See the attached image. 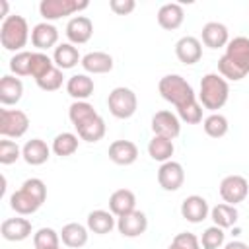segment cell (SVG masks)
<instances>
[{
    "label": "cell",
    "mask_w": 249,
    "mask_h": 249,
    "mask_svg": "<svg viewBox=\"0 0 249 249\" xmlns=\"http://www.w3.org/2000/svg\"><path fill=\"white\" fill-rule=\"evenodd\" d=\"M218 74L228 82H239L249 74V37L230 39L226 53L218 58Z\"/></svg>",
    "instance_id": "1"
},
{
    "label": "cell",
    "mask_w": 249,
    "mask_h": 249,
    "mask_svg": "<svg viewBox=\"0 0 249 249\" xmlns=\"http://www.w3.org/2000/svg\"><path fill=\"white\" fill-rule=\"evenodd\" d=\"M196 97H198V103L204 109H208L212 113H218V109H222L228 103L230 84L218 72H208L200 80V89H198Z\"/></svg>",
    "instance_id": "2"
},
{
    "label": "cell",
    "mask_w": 249,
    "mask_h": 249,
    "mask_svg": "<svg viewBox=\"0 0 249 249\" xmlns=\"http://www.w3.org/2000/svg\"><path fill=\"white\" fill-rule=\"evenodd\" d=\"M31 31L27 25V19L19 14H10L2 23H0V45L10 51V53H19L25 51L23 47L29 43Z\"/></svg>",
    "instance_id": "3"
},
{
    "label": "cell",
    "mask_w": 249,
    "mask_h": 249,
    "mask_svg": "<svg viewBox=\"0 0 249 249\" xmlns=\"http://www.w3.org/2000/svg\"><path fill=\"white\" fill-rule=\"evenodd\" d=\"M158 91L175 109H181L187 103L196 101V93H195L193 86L183 76H179V74H165L158 82Z\"/></svg>",
    "instance_id": "4"
},
{
    "label": "cell",
    "mask_w": 249,
    "mask_h": 249,
    "mask_svg": "<svg viewBox=\"0 0 249 249\" xmlns=\"http://www.w3.org/2000/svg\"><path fill=\"white\" fill-rule=\"evenodd\" d=\"M107 107L115 119H130L138 109V97L130 88L117 86L107 97Z\"/></svg>",
    "instance_id": "5"
},
{
    "label": "cell",
    "mask_w": 249,
    "mask_h": 249,
    "mask_svg": "<svg viewBox=\"0 0 249 249\" xmlns=\"http://www.w3.org/2000/svg\"><path fill=\"white\" fill-rule=\"evenodd\" d=\"M89 6L88 0H41L39 4V14L43 16L45 21H54V19H60V18H66V16H74L82 10H86Z\"/></svg>",
    "instance_id": "6"
},
{
    "label": "cell",
    "mask_w": 249,
    "mask_h": 249,
    "mask_svg": "<svg viewBox=\"0 0 249 249\" xmlns=\"http://www.w3.org/2000/svg\"><path fill=\"white\" fill-rule=\"evenodd\" d=\"M29 128V117L21 109H0L2 138H21Z\"/></svg>",
    "instance_id": "7"
},
{
    "label": "cell",
    "mask_w": 249,
    "mask_h": 249,
    "mask_svg": "<svg viewBox=\"0 0 249 249\" xmlns=\"http://www.w3.org/2000/svg\"><path fill=\"white\" fill-rule=\"evenodd\" d=\"M220 196L226 204H231V206H237L239 202H243L247 196H249V183L243 175H226L222 181H220Z\"/></svg>",
    "instance_id": "8"
},
{
    "label": "cell",
    "mask_w": 249,
    "mask_h": 249,
    "mask_svg": "<svg viewBox=\"0 0 249 249\" xmlns=\"http://www.w3.org/2000/svg\"><path fill=\"white\" fill-rule=\"evenodd\" d=\"M150 126H152V132L156 136H163L169 140H175L181 134V119L177 117V113H171L167 109L156 111L152 115Z\"/></svg>",
    "instance_id": "9"
},
{
    "label": "cell",
    "mask_w": 249,
    "mask_h": 249,
    "mask_svg": "<svg viewBox=\"0 0 249 249\" xmlns=\"http://www.w3.org/2000/svg\"><path fill=\"white\" fill-rule=\"evenodd\" d=\"M185 183V169L179 161L175 160H169V161H163L158 169V185L167 191V193H175L183 187Z\"/></svg>",
    "instance_id": "10"
},
{
    "label": "cell",
    "mask_w": 249,
    "mask_h": 249,
    "mask_svg": "<svg viewBox=\"0 0 249 249\" xmlns=\"http://www.w3.org/2000/svg\"><path fill=\"white\" fill-rule=\"evenodd\" d=\"M175 56L185 66H193L202 58V43L195 35H185L175 43Z\"/></svg>",
    "instance_id": "11"
},
{
    "label": "cell",
    "mask_w": 249,
    "mask_h": 249,
    "mask_svg": "<svg viewBox=\"0 0 249 249\" xmlns=\"http://www.w3.org/2000/svg\"><path fill=\"white\" fill-rule=\"evenodd\" d=\"M64 33L68 37V43H72V45H84L93 35V23H91V19L88 16H74V18L68 19Z\"/></svg>",
    "instance_id": "12"
},
{
    "label": "cell",
    "mask_w": 249,
    "mask_h": 249,
    "mask_svg": "<svg viewBox=\"0 0 249 249\" xmlns=\"http://www.w3.org/2000/svg\"><path fill=\"white\" fill-rule=\"evenodd\" d=\"M181 216L191 224H200L202 220H206L210 216V206L204 196L191 195V196L183 198V202H181Z\"/></svg>",
    "instance_id": "13"
},
{
    "label": "cell",
    "mask_w": 249,
    "mask_h": 249,
    "mask_svg": "<svg viewBox=\"0 0 249 249\" xmlns=\"http://www.w3.org/2000/svg\"><path fill=\"white\" fill-rule=\"evenodd\" d=\"M31 45L37 51H49L58 45V29L49 21H39L31 29Z\"/></svg>",
    "instance_id": "14"
},
{
    "label": "cell",
    "mask_w": 249,
    "mask_h": 249,
    "mask_svg": "<svg viewBox=\"0 0 249 249\" xmlns=\"http://www.w3.org/2000/svg\"><path fill=\"white\" fill-rule=\"evenodd\" d=\"M200 43L208 49H226V45L230 43V31L220 21H208L202 25Z\"/></svg>",
    "instance_id": "15"
},
{
    "label": "cell",
    "mask_w": 249,
    "mask_h": 249,
    "mask_svg": "<svg viewBox=\"0 0 249 249\" xmlns=\"http://www.w3.org/2000/svg\"><path fill=\"white\" fill-rule=\"evenodd\" d=\"M117 230L123 237H140L148 230V218L142 210H134L126 216L117 218Z\"/></svg>",
    "instance_id": "16"
},
{
    "label": "cell",
    "mask_w": 249,
    "mask_h": 249,
    "mask_svg": "<svg viewBox=\"0 0 249 249\" xmlns=\"http://www.w3.org/2000/svg\"><path fill=\"white\" fill-rule=\"evenodd\" d=\"M74 128H76V134L80 136V140L89 142V144L99 142V140L105 136V132H107L105 121H103V117H101L99 113H95V115L88 117L86 121L78 123Z\"/></svg>",
    "instance_id": "17"
},
{
    "label": "cell",
    "mask_w": 249,
    "mask_h": 249,
    "mask_svg": "<svg viewBox=\"0 0 249 249\" xmlns=\"http://www.w3.org/2000/svg\"><path fill=\"white\" fill-rule=\"evenodd\" d=\"M107 156L117 165H132L138 160V146L132 140H113L109 144Z\"/></svg>",
    "instance_id": "18"
},
{
    "label": "cell",
    "mask_w": 249,
    "mask_h": 249,
    "mask_svg": "<svg viewBox=\"0 0 249 249\" xmlns=\"http://www.w3.org/2000/svg\"><path fill=\"white\" fill-rule=\"evenodd\" d=\"M0 233L6 241H23L33 233V226L27 218L16 216V218H6L0 226Z\"/></svg>",
    "instance_id": "19"
},
{
    "label": "cell",
    "mask_w": 249,
    "mask_h": 249,
    "mask_svg": "<svg viewBox=\"0 0 249 249\" xmlns=\"http://www.w3.org/2000/svg\"><path fill=\"white\" fill-rule=\"evenodd\" d=\"M43 206V202L31 195L27 189L19 187L18 191H14L10 195V208L18 214V216H29V214H35L39 208Z\"/></svg>",
    "instance_id": "20"
},
{
    "label": "cell",
    "mask_w": 249,
    "mask_h": 249,
    "mask_svg": "<svg viewBox=\"0 0 249 249\" xmlns=\"http://www.w3.org/2000/svg\"><path fill=\"white\" fill-rule=\"evenodd\" d=\"M51 146L41 138H31L21 146V158L27 165H43L51 158Z\"/></svg>",
    "instance_id": "21"
},
{
    "label": "cell",
    "mask_w": 249,
    "mask_h": 249,
    "mask_svg": "<svg viewBox=\"0 0 249 249\" xmlns=\"http://www.w3.org/2000/svg\"><path fill=\"white\" fill-rule=\"evenodd\" d=\"M156 18H158L160 27H163V29H167V31H175V29H179V27L183 25V21H185V10H183V6L177 4V2H167V4L160 6Z\"/></svg>",
    "instance_id": "22"
},
{
    "label": "cell",
    "mask_w": 249,
    "mask_h": 249,
    "mask_svg": "<svg viewBox=\"0 0 249 249\" xmlns=\"http://www.w3.org/2000/svg\"><path fill=\"white\" fill-rule=\"evenodd\" d=\"M109 210L121 218L136 210V195L130 189H117L109 196Z\"/></svg>",
    "instance_id": "23"
},
{
    "label": "cell",
    "mask_w": 249,
    "mask_h": 249,
    "mask_svg": "<svg viewBox=\"0 0 249 249\" xmlns=\"http://www.w3.org/2000/svg\"><path fill=\"white\" fill-rule=\"evenodd\" d=\"M80 64L88 74H107L115 66L113 56L109 53H103V51H91V53L84 54Z\"/></svg>",
    "instance_id": "24"
},
{
    "label": "cell",
    "mask_w": 249,
    "mask_h": 249,
    "mask_svg": "<svg viewBox=\"0 0 249 249\" xmlns=\"http://www.w3.org/2000/svg\"><path fill=\"white\" fill-rule=\"evenodd\" d=\"M86 226L89 231L97 233V235H105L109 233L113 228H117V216L111 212V210H91L88 214V220H86Z\"/></svg>",
    "instance_id": "25"
},
{
    "label": "cell",
    "mask_w": 249,
    "mask_h": 249,
    "mask_svg": "<svg viewBox=\"0 0 249 249\" xmlns=\"http://www.w3.org/2000/svg\"><path fill=\"white\" fill-rule=\"evenodd\" d=\"M95 86L93 80L88 74H74L66 80V93L74 101H88V97L93 93Z\"/></svg>",
    "instance_id": "26"
},
{
    "label": "cell",
    "mask_w": 249,
    "mask_h": 249,
    "mask_svg": "<svg viewBox=\"0 0 249 249\" xmlns=\"http://www.w3.org/2000/svg\"><path fill=\"white\" fill-rule=\"evenodd\" d=\"M23 95V82L14 74H6L0 78V103L4 107L16 105Z\"/></svg>",
    "instance_id": "27"
},
{
    "label": "cell",
    "mask_w": 249,
    "mask_h": 249,
    "mask_svg": "<svg viewBox=\"0 0 249 249\" xmlns=\"http://www.w3.org/2000/svg\"><path fill=\"white\" fill-rule=\"evenodd\" d=\"M88 237H89L88 226L78 222H70L60 230V241L70 249H82L88 243Z\"/></svg>",
    "instance_id": "28"
},
{
    "label": "cell",
    "mask_w": 249,
    "mask_h": 249,
    "mask_svg": "<svg viewBox=\"0 0 249 249\" xmlns=\"http://www.w3.org/2000/svg\"><path fill=\"white\" fill-rule=\"evenodd\" d=\"M53 62L60 70H70L78 62H82V56H80L76 45H72V43H58L54 47V53H53Z\"/></svg>",
    "instance_id": "29"
},
{
    "label": "cell",
    "mask_w": 249,
    "mask_h": 249,
    "mask_svg": "<svg viewBox=\"0 0 249 249\" xmlns=\"http://www.w3.org/2000/svg\"><path fill=\"white\" fill-rule=\"evenodd\" d=\"M210 218L214 222V226L226 230V228H231L237 224V218H239V212L235 206L231 204H226V202H220L216 206L210 208Z\"/></svg>",
    "instance_id": "30"
},
{
    "label": "cell",
    "mask_w": 249,
    "mask_h": 249,
    "mask_svg": "<svg viewBox=\"0 0 249 249\" xmlns=\"http://www.w3.org/2000/svg\"><path fill=\"white\" fill-rule=\"evenodd\" d=\"M80 146V136L74 134V132H60L53 138V144H51V150L54 156L58 158H68L72 156Z\"/></svg>",
    "instance_id": "31"
},
{
    "label": "cell",
    "mask_w": 249,
    "mask_h": 249,
    "mask_svg": "<svg viewBox=\"0 0 249 249\" xmlns=\"http://www.w3.org/2000/svg\"><path fill=\"white\" fill-rule=\"evenodd\" d=\"M175 152V146H173V140L169 138H163V136H152V140L148 142V156L154 160V161H169L171 156Z\"/></svg>",
    "instance_id": "32"
},
{
    "label": "cell",
    "mask_w": 249,
    "mask_h": 249,
    "mask_svg": "<svg viewBox=\"0 0 249 249\" xmlns=\"http://www.w3.org/2000/svg\"><path fill=\"white\" fill-rule=\"evenodd\" d=\"M202 128L210 138H222L228 134L230 130V123L222 113H210L204 121H202Z\"/></svg>",
    "instance_id": "33"
},
{
    "label": "cell",
    "mask_w": 249,
    "mask_h": 249,
    "mask_svg": "<svg viewBox=\"0 0 249 249\" xmlns=\"http://www.w3.org/2000/svg\"><path fill=\"white\" fill-rule=\"evenodd\" d=\"M33 247L35 249H58L60 247V231L53 228H39L33 233Z\"/></svg>",
    "instance_id": "34"
},
{
    "label": "cell",
    "mask_w": 249,
    "mask_h": 249,
    "mask_svg": "<svg viewBox=\"0 0 249 249\" xmlns=\"http://www.w3.org/2000/svg\"><path fill=\"white\" fill-rule=\"evenodd\" d=\"M198 239H200V247L202 249H222L224 241H226V233H224L222 228L210 226V228H206L202 231V235Z\"/></svg>",
    "instance_id": "35"
},
{
    "label": "cell",
    "mask_w": 249,
    "mask_h": 249,
    "mask_svg": "<svg viewBox=\"0 0 249 249\" xmlns=\"http://www.w3.org/2000/svg\"><path fill=\"white\" fill-rule=\"evenodd\" d=\"M31 51H19L10 58V70L14 76H31Z\"/></svg>",
    "instance_id": "36"
},
{
    "label": "cell",
    "mask_w": 249,
    "mask_h": 249,
    "mask_svg": "<svg viewBox=\"0 0 249 249\" xmlns=\"http://www.w3.org/2000/svg\"><path fill=\"white\" fill-rule=\"evenodd\" d=\"M53 68H54V62H53V58L47 53H41V51H35L33 53V56H31V76L35 80L43 78Z\"/></svg>",
    "instance_id": "37"
},
{
    "label": "cell",
    "mask_w": 249,
    "mask_h": 249,
    "mask_svg": "<svg viewBox=\"0 0 249 249\" xmlns=\"http://www.w3.org/2000/svg\"><path fill=\"white\" fill-rule=\"evenodd\" d=\"M95 113H97L95 107H93L91 103H88V101H74V103L68 107V119H70L72 126H76L78 123L86 121L88 117H91V115H95Z\"/></svg>",
    "instance_id": "38"
},
{
    "label": "cell",
    "mask_w": 249,
    "mask_h": 249,
    "mask_svg": "<svg viewBox=\"0 0 249 249\" xmlns=\"http://www.w3.org/2000/svg\"><path fill=\"white\" fill-rule=\"evenodd\" d=\"M64 70H60V68H53L51 72H47L43 78H39V80H35L37 82V86L43 89V91H56V89H60L62 88V84H64V74H62Z\"/></svg>",
    "instance_id": "39"
},
{
    "label": "cell",
    "mask_w": 249,
    "mask_h": 249,
    "mask_svg": "<svg viewBox=\"0 0 249 249\" xmlns=\"http://www.w3.org/2000/svg\"><path fill=\"white\" fill-rule=\"evenodd\" d=\"M21 158V148L18 146V142L4 138L0 140V163L2 165H12Z\"/></svg>",
    "instance_id": "40"
},
{
    "label": "cell",
    "mask_w": 249,
    "mask_h": 249,
    "mask_svg": "<svg viewBox=\"0 0 249 249\" xmlns=\"http://www.w3.org/2000/svg\"><path fill=\"white\" fill-rule=\"evenodd\" d=\"M177 117L181 119V123H187V124L202 123V105L198 103V97H196V101L187 103L185 107L177 109Z\"/></svg>",
    "instance_id": "41"
},
{
    "label": "cell",
    "mask_w": 249,
    "mask_h": 249,
    "mask_svg": "<svg viewBox=\"0 0 249 249\" xmlns=\"http://www.w3.org/2000/svg\"><path fill=\"white\" fill-rule=\"evenodd\" d=\"M167 249H202V247H200V239L195 233L181 231V233H177L171 239V243H169Z\"/></svg>",
    "instance_id": "42"
},
{
    "label": "cell",
    "mask_w": 249,
    "mask_h": 249,
    "mask_svg": "<svg viewBox=\"0 0 249 249\" xmlns=\"http://www.w3.org/2000/svg\"><path fill=\"white\" fill-rule=\"evenodd\" d=\"M109 8H111V12L117 14V16H128V14L134 12L136 2H134V0H111V2H109Z\"/></svg>",
    "instance_id": "43"
},
{
    "label": "cell",
    "mask_w": 249,
    "mask_h": 249,
    "mask_svg": "<svg viewBox=\"0 0 249 249\" xmlns=\"http://www.w3.org/2000/svg\"><path fill=\"white\" fill-rule=\"evenodd\" d=\"M222 249H249V245L245 241H230V243H224Z\"/></svg>",
    "instance_id": "44"
},
{
    "label": "cell",
    "mask_w": 249,
    "mask_h": 249,
    "mask_svg": "<svg viewBox=\"0 0 249 249\" xmlns=\"http://www.w3.org/2000/svg\"><path fill=\"white\" fill-rule=\"evenodd\" d=\"M0 8H2V16H0V18H2V21H4V19L10 16V14H8V8H10V6H8L6 0H0Z\"/></svg>",
    "instance_id": "45"
},
{
    "label": "cell",
    "mask_w": 249,
    "mask_h": 249,
    "mask_svg": "<svg viewBox=\"0 0 249 249\" xmlns=\"http://www.w3.org/2000/svg\"><path fill=\"white\" fill-rule=\"evenodd\" d=\"M58 249H60V247H58Z\"/></svg>",
    "instance_id": "46"
}]
</instances>
